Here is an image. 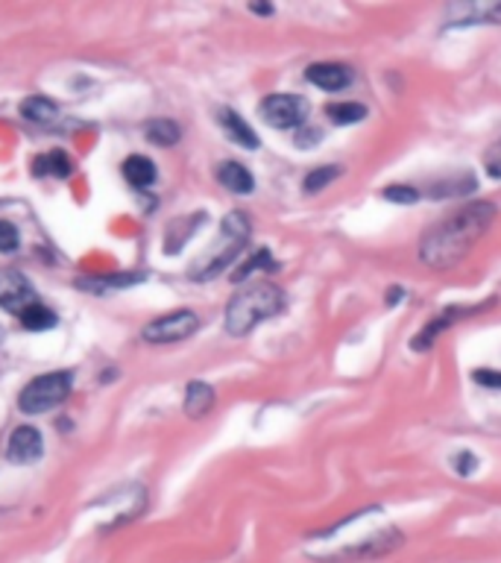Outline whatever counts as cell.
<instances>
[{
    "instance_id": "obj_1",
    "label": "cell",
    "mask_w": 501,
    "mask_h": 563,
    "mask_svg": "<svg viewBox=\"0 0 501 563\" xmlns=\"http://www.w3.org/2000/svg\"><path fill=\"white\" fill-rule=\"evenodd\" d=\"M496 215H498L496 203L478 200V203H469L452 211L449 218L437 220L434 226L425 229V235L420 241V261L431 270L454 268L484 238V232L493 226Z\"/></svg>"
},
{
    "instance_id": "obj_2",
    "label": "cell",
    "mask_w": 501,
    "mask_h": 563,
    "mask_svg": "<svg viewBox=\"0 0 501 563\" xmlns=\"http://www.w3.org/2000/svg\"><path fill=\"white\" fill-rule=\"evenodd\" d=\"M284 308V294L279 285L273 282H250L243 285L226 305V332L234 337L250 335L261 320L282 314Z\"/></svg>"
},
{
    "instance_id": "obj_3",
    "label": "cell",
    "mask_w": 501,
    "mask_h": 563,
    "mask_svg": "<svg viewBox=\"0 0 501 563\" xmlns=\"http://www.w3.org/2000/svg\"><path fill=\"white\" fill-rule=\"evenodd\" d=\"M250 218L243 215V211H229L226 218H223V226H220V241L215 243V250L206 252L194 268H191V279L194 282H208L215 279L220 270H226L229 264L238 259V252L247 247L250 241Z\"/></svg>"
},
{
    "instance_id": "obj_4",
    "label": "cell",
    "mask_w": 501,
    "mask_h": 563,
    "mask_svg": "<svg viewBox=\"0 0 501 563\" xmlns=\"http://www.w3.org/2000/svg\"><path fill=\"white\" fill-rule=\"evenodd\" d=\"M73 388V373H65V370H56V373L38 376L30 385L21 390L18 397V408L24 414H45L53 411L56 405L68 399V393Z\"/></svg>"
},
{
    "instance_id": "obj_5",
    "label": "cell",
    "mask_w": 501,
    "mask_h": 563,
    "mask_svg": "<svg viewBox=\"0 0 501 563\" xmlns=\"http://www.w3.org/2000/svg\"><path fill=\"white\" fill-rule=\"evenodd\" d=\"M308 112H311V103L300 94H270L259 106V115L273 130H300L308 121Z\"/></svg>"
},
{
    "instance_id": "obj_6",
    "label": "cell",
    "mask_w": 501,
    "mask_h": 563,
    "mask_svg": "<svg viewBox=\"0 0 501 563\" xmlns=\"http://www.w3.org/2000/svg\"><path fill=\"white\" fill-rule=\"evenodd\" d=\"M200 328V317L194 311H170L158 320L147 323L144 328V341L147 344H176L185 341Z\"/></svg>"
},
{
    "instance_id": "obj_7",
    "label": "cell",
    "mask_w": 501,
    "mask_h": 563,
    "mask_svg": "<svg viewBox=\"0 0 501 563\" xmlns=\"http://www.w3.org/2000/svg\"><path fill=\"white\" fill-rule=\"evenodd\" d=\"M449 27H472V24H501V4L481 0V4H452L446 9Z\"/></svg>"
},
{
    "instance_id": "obj_8",
    "label": "cell",
    "mask_w": 501,
    "mask_h": 563,
    "mask_svg": "<svg viewBox=\"0 0 501 563\" xmlns=\"http://www.w3.org/2000/svg\"><path fill=\"white\" fill-rule=\"evenodd\" d=\"M399 543H402V531L399 528H385V531H378V534L367 537L364 543L337 551L335 560H369V558L387 555V551H393Z\"/></svg>"
},
{
    "instance_id": "obj_9",
    "label": "cell",
    "mask_w": 501,
    "mask_h": 563,
    "mask_svg": "<svg viewBox=\"0 0 501 563\" xmlns=\"http://www.w3.org/2000/svg\"><path fill=\"white\" fill-rule=\"evenodd\" d=\"M33 303H36V294L24 276L18 270H0V305H4L6 311L21 314Z\"/></svg>"
},
{
    "instance_id": "obj_10",
    "label": "cell",
    "mask_w": 501,
    "mask_h": 563,
    "mask_svg": "<svg viewBox=\"0 0 501 563\" xmlns=\"http://www.w3.org/2000/svg\"><path fill=\"white\" fill-rule=\"evenodd\" d=\"M41 452H45V443H41V434L33 426H18L9 434L6 455L13 464H33L41 458Z\"/></svg>"
},
{
    "instance_id": "obj_11",
    "label": "cell",
    "mask_w": 501,
    "mask_h": 563,
    "mask_svg": "<svg viewBox=\"0 0 501 563\" xmlns=\"http://www.w3.org/2000/svg\"><path fill=\"white\" fill-rule=\"evenodd\" d=\"M305 80L323 91H344L352 82V71L346 65H337V62H317L305 71Z\"/></svg>"
},
{
    "instance_id": "obj_12",
    "label": "cell",
    "mask_w": 501,
    "mask_h": 563,
    "mask_svg": "<svg viewBox=\"0 0 501 563\" xmlns=\"http://www.w3.org/2000/svg\"><path fill=\"white\" fill-rule=\"evenodd\" d=\"M217 121H220V126L223 130H226V135L232 138L234 144L238 147H247V150H259V135H255V130L241 118L238 112H232V109H220L217 112Z\"/></svg>"
},
{
    "instance_id": "obj_13",
    "label": "cell",
    "mask_w": 501,
    "mask_h": 563,
    "mask_svg": "<svg viewBox=\"0 0 501 563\" xmlns=\"http://www.w3.org/2000/svg\"><path fill=\"white\" fill-rule=\"evenodd\" d=\"M217 179H220L223 188L232 191V194H252V188H255L252 174L238 162H223L217 167Z\"/></svg>"
},
{
    "instance_id": "obj_14",
    "label": "cell",
    "mask_w": 501,
    "mask_h": 563,
    "mask_svg": "<svg viewBox=\"0 0 501 563\" xmlns=\"http://www.w3.org/2000/svg\"><path fill=\"white\" fill-rule=\"evenodd\" d=\"M215 408V390L206 381H191L185 390V414L191 420H200Z\"/></svg>"
},
{
    "instance_id": "obj_15",
    "label": "cell",
    "mask_w": 501,
    "mask_h": 563,
    "mask_svg": "<svg viewBox=\"0 0 501 563\" xmlns=\"http://www.w3.org/2000/svg\"><path fill=\"white\" fill-rule=\"evenodd\" d=\"M123 179L135 188H147L156 183V165L147 156H130L123 162Z\"/></svg>"
},
{
    "instance_id": "obj_16",
    "label": "cell",
    "mask_w": 501,
    "mask_h": 563,
    "mask_svg": "<svg viewBox=\"0 0 501 563\" xmlns=\"http://www.w3.org/2000/svg\"><path fill=\"white\" fill-rule=\"evenodd\" d=\"M461 314H469V311H463V308H446V311L437 317V320H431L429 326L422 328V332L413 337V349H429V346H434V341H437V335L440 332H446V328L452 326V320H457V317Z\"/></svg>"
},
{
    "instance_id": "obj_17",
    "label": "cell",
    "mask_w": 501,
    "mask_h": 563,
    "mask_svg": "<svg viewBox=\"0 0 501 563\" xmlns=\"http://www.w3.org/2000/svg\"><path fill=\"white\" fill-rule=\"evenodd\" d=\"M21 115H24L27 121H33V124L50 126L53 121L59 118V106L53 100H47V98H27L24 103H21Z\"/></svg>"
},
{
    "instance_id": "obj_18",
    "label": "cell",
    "mask_w": 501,
    "mask_h": 563,
    "mask_svg": "<svg viewBox=\"0 0 501 563\" xmlns=\"http://www.w3.org/2000/svg\"><path fill=\"white\" fill-rule=\"evenodd\" d=\"M144 135H147V141H153L158 147H174L179 141V135H183V130H179V124H174L170 118H153V121H147Z\"/></svg>"
},
{
    "instance_id": "obj_19",
    "label": "cell",
    "mask_w": 501,
    "mask_h": 563,
    "mask_svg": "<svg viewBox=\"0 0 501 563\" xmlns=\"http://www.w3.org/2000/svg\"><path fill=\"white\" fill-rule=\"evenodd\" d=\"M21 323H24V328H30V332H47V328H53L59 323V317L53 314L47 305L33 303L30 308L21 311Z\"/></svg>"
},
{
    "instance_id": "obj_20",
    "label": "cell",
    "mask_w": 501,
    "mask_h": 563,
    "mask_svg": "<svg viewBox=\"0 0 501 563\" xmlns=\"http://www.w3.org/2000/svg\"><path fill=\"white\" fill-rule=\"evenodd\" d=\"M326 115L332 118L337 126H349V124H358V121H364L367 118V109L361 103H346V100H340V103H328L326 106Z\"/></svg>"
},
{
    "instance_id": "obj_21",
    "label": "cell",
    "mask_w": 501,
    "mask_h": 563,
    "mask_svg": "<svg viewBox=\"0 0 501 563\" xmlns=\"http://www.w3.org/2000/svg\"><path fill=\"white\" fill-rule=\"evenodd\" d=\"M340 174H344V167H337V165H319V167H314V171L305 176V191H308V194H317V191H323L326 185H332Z\"/></svg>"
},
{
    "instance_id": "obj_22",
    "label": "cell",
    "mask_w": 501,
    "mask_h": 563,
    "mask_svg": "<svg viewBox=\"0 0 501 563\" xmlns=\"http://www.w3.org/2000/svg\"><path fill=\"white\" fill-rule=\"evenodd\" d=\"M38 165H45V174L62 176V179H65V176L73 171V162H71V156H68L65 150H53V153H47L45 158H38Z\"/></svg>"
},
{
    "instance_id": "obj_23",
    "label": "cell",
    "mask_w": 501,
    "mask_h": 563,
    "mask_svg": "<svg viewBox=\"0 0 501 563\" xmlns=\"http://www.w3.org/2000/svg\"><path fill=\"white\" fill-rule=\"evenodd\" d=\"M276 268H279V264L273 261V252H270V250H259L247 264H243V268H241L238 273H234V282L247 279V276H250L252 270H276Z\"/></svg>"
},
{
    "instance_id": "obj_24",
    "label": "cell",
    "mask_w": 501,
    "mask_h": 563,
    "mask_svg": "<svg viewBox=\"0 0 501 563\" xmlns=\"http://www.w3.org/2000/svg\"><path fill=\"white\" fill-rule=\"evenodd\" d=\"M381 197L390 200V203H399V206H408V203H417L420 200V191L413 185H387L381 191Z\"/></svg>"
},
{
    "instance_id": "obj_25",
    "label": "cell",
    "mask_w": 501,
    "mask_h": 563,
    "mask_svg": "<svg viewBox=\"0 0 501 563\" xmlns=\"http://www.w3.org/2000/svg\"><path fill=\"white\" fill-rule=\"evenodd\" d=\"M484 171L493 176V179H501V138L487 147V153H484Z\"/></svg>"
},
{
    "instance_id": "obj_26",
    "label": "cell",
    "mask_w": 501,
    "mask_h": 563,
    "mask_svg": "<svg viewBox=\"0 0 501 563\" xmlns=\"http://www.w3.org/2000/svg\"><path fill=\"white\" fill-rule=\"evenodd\" d=\"M319 138H323V130H317V126H300V130H296V147L308 150V147L319 144Z\"/></svg>"
},
{
    "instance_id": "obj_27",
    "label": "cell",
    "mask_w": 501,
    "mask_h": 563,
    "mask_svg": "<svg viewBox=\"0 0 501 563\" xmlns=\"http://www.w3.org/2000/svg\"><path fill=\"white\" fill-rule=\"evenodd\" d=\"M18 247V232L13 223L0 220V252H13Z\"/></svg>"
},
{
    "instance_id": "obj_28",
    "label": "cell",
    "mask_w": 501,
    "mask_h": 563,
    "mask_svg": "<svg viewBox=\"0 0 501 563\" xmlns=\"http://www.w3.org/2000/svg\"><path fill=\"white\" fill-rule=\"evenodd\" d=\"M452 466L461 475H469L472 470H478V458H475V455H469V452H461V455H454V458H452Z\"/></svg>"
},
{
    "instance_id": "obj_29",
    "label": "cell",
    "mask_w": 501,
    "mask_h": 563,
    "mask_svg": "<svg viewBox=\"0 0 501 563\" xmlns=\"http://www.w3.org/2000/svg\"><path fill=\"white\" fill-rule=\"evenodd\" d=\"M475 381L484 388H501V373H496V370H475Z\"/></svg>"
},
{
    "instance_id": "obj_30",
    "label": "cell",
    "mask_w": 501,
    "mask_h": 563,
    "mask_svg": "<svg viewBox=\"0 0 501 563\" xmlns=\"http://www.w3.org/2000/svg\"><path fill=\"white\" fill-rule=\"evenodd\" d=\"M252 13H259V15H270V13H273V6H270V4H267V6L255 4V6H252Z\"/></svg>"
},
{
    "instance_id": "obj_31",
    "label": "cell",
    "mask_w": 501,
    "mask_h": 563,
    "mask_svg": "<svg viewBox=\"0 0 501 563\" xmlns=\"http://www.w3.org/2000/svg\"><path fill=\"white\" fill-rule=\"evenodd\" d=\"M0 337H4V332H0Z\"/></svg>"
}]
</instances>
